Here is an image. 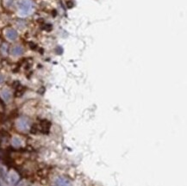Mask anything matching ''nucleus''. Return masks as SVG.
I'll list each match as a JSON object with an SVG mask.
<instances>
[{
    "instance_id": "20e7f679",
    "label": "nucleus",
    "mask_w": 187,
    "mask_h": 186,
    "mask_svg": "<svg viewBox=\"0 0 187 186\" xmlns=\"http://www.w3.org/2000/svg\"><path fill=\"white\" fill-rule=\"evenodd\" d=\"M56 186H72V185L68 179L65 177H59L56 180Z\"/></svg>"
},
{
    "instance_id": "423d86ee",
    "label": "nucleus",
    "mask_w": 187,
    "mask_h": 186,
    "mask_svg": "<svg viewBox=\"0 0 187 186\" xmlns=\"http://www.w3.org/2000/svg\"><path fill=\"white\" fill-rule=\"evenodd\" d=\"M1 96H2V97H3V99H4V101H6V102L9 101L11 97V92H10V91H8V90H4V91H2Z\"/></svg>"
},
{
    "instance_id": "39448f33",
    "label": "nucleus",
    "mask_w": 187,
    "mask_h": 186,
    "mask_svg": "<svg viewBox=\"0 0 187 186\" xmlns=\"http://www.w3.org/2000/svg\"><path fill=\"white\" fill-rule=\"evenodd\" d=\"M22 53H23V49H22V48L20 47V46H16V47H14V48L11 49V53H12L13 55H16V56L21 55Z\"/></svg>"
},
{
    "instance_id": "f257e3e1",
    "label": "nucleus",
    "mask_w": 187,
    "mask_h": 186,
    "mask_svg": "<svg viewBox=\"0 0 187 186\" xmlns=\"http://www.w3.org/2000/svg\"><path fill=\"white\" fill-rule=\"evenodd\" d=\"M19 9L21 12L27 14L31 9V4L29 0H22L19 2Z\"/></svg>"
},
{
    "instance_id": "7ed1b4c3",
    "label": "nucleus",
    "mask_w": 187,
    "mask_h": 186,
    "mask_svg": "<svg viewBox=\"0 0 187 186\" xmlns=\"http://www.w3.org/2000/svg\"><path fill=\"white\" fill-rule=\"evenodd\" d=\"M5 36L7 39L11 40V41H14L17 38V33L15 30H12V29H9L7 30L6 32H5Z\"/></svg>"
},
{
    "instance_id": "0eeeda50",
    "label": "nucleus",
    "mask_w": 187,
    "mask_h": 186,
    "mask_svg": "<svg viewBox=\"0 0 187 186\" xmlns=\"http://www.w3.org/2000/svg\"><path fill=\"white\" fill-rule=\"evenodd\" d=\"M9 179H10L11 183H15L18 179V176H17V174L16 172H11L9 174Z\"/></svg>"
},
{
    "instance_id": "6e6552de",
    "label": "nucleus",
    "mask_w": 187,
    "mask_h": 186,
    "mask_svg": "<svg viewBox=\"0 0 187 186\" xmlns=\"http://www.w3.org/2000/svg\"><path fill=\"white\" fill-rule=\"evenodd\" d=\"M22 140L19 138V137H14L13 138V140H12V144L14 145L15 146H21L22 145Z\"/></svg>"
},
{
    "instance_id": "f03ea898",
    "label": "nucleus",
    "mask_w": 187,
    "mask_h": 186,
    "mask_svg": "<svg viewBox=\"0 0 187 186\" xmlns=\"http://www.w3.org/2000/svg\"><path fill=\"white\" fill-rule=\"evenodd\" d=\"M17 128H18L20 130H23V131H25V130H27V129L29 128V127H30V123H29V122H28L26 119L22 118V119H19V120L17 121Z\"/></svg>"
}]
</instances>
